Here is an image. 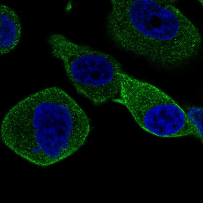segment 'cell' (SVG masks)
I'll list each match as a JSON object with an SVG mask.
<instances>
[{"mask_svg":"<svg viewBox=\"0 0 203 203\" xmlns=\"http://www.w3.org/2000/svg\"><path fill=\"white\" fill-rule=\"evenodd\" d=\"M53 55L63 62L66 74L77 91L98 105L120 92L121 64L111 55L77 44L61 35L54 42Z\"/></svg>","mask_w":203,"mask_h":203,"instance_id":"cell-3","label":"cell"},{"mask_svg":"<svg viewBox=\"0 0 203 203\" xmlns=\"http://www.w3.org/2000/svg\"><path fill=\"white\" fill-rule=\"evenodd\" d=\"M189 119L203 137V109L200 107H189L184 111Z\"/></svg>","mask_w":203,"mask_h":203,"instance_id":"cell-5","label":"cell"},{"mask_svg":"<svg viewBox=\"0 0 203 203\" xmlns=\"http://www.w3.org/2000/svg\"><path fill=\"white\" fill-rule=\"evenodd\" d=\"M120 93L113 101L125 107L145 131L164 138L199 136L184 110L154 85L128 75L121 82Z\"/></svg>","mask_w":203,"mask_h":203,"instance_id":"cell-2","label":"cell"},{"mask_svg":"<svg viewBox=\"0 0 203 203\" xmlns=\"http://www.w3.org/2000/svg\"><path fill=\"white\" fill-rule=\"evenodd\" d=\"M84 112L57 87L37 92L8 111L1 127L4 143L22 158L41 166L67 157L82 142L86 131Z\"/></svg>","mask_w":203,"mask_h":203,"instance_id":"cell-1","label":"cell"},{"mask_svg":"<svg viewBox=\"0 0 203 203\" xmlns=\"http://www.w3.org/2000/svg\"><path fill=\"white\" fill-rule=\"evenodd\" d=\"M22 27L19 18L10 8L0 5V54H7L13 50L21 38Z\"/></svg>","mask_w":203,"mask_h":203,"instance_id":"cell-4","label":"cell"}]
</instances>
